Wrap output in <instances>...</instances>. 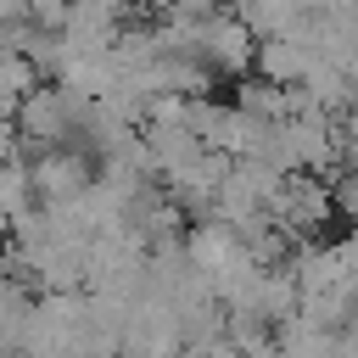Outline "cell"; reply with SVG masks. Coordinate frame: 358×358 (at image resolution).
Listing matches in <instances>:
<instances>
[{"instance_id":"6da1fadb","label":"cell","mask_w":358,"mask_h":358,"mask_svg":"<svg viewBox=\"0 0 358 358\" xmlns=\"http://www.w3.org/2000/svg\"><path fill=\"white\" fill-rule=\"evenodd\" d=\"M28 173H34V190L45 207H67L78 196H90V185L101 179V162L78 145H62V151H39L28 157Z\"/></svg>"},{"instance_id":"7a4b0ae2","label":"cell","mask_w":358,"mask_h":358,"mask_svg":"<svg viewBox=\"0 0 358 358\" xmlns=\"http://www.w3.org/2000/svg\"><path fill=\"white\" fill-rule=\"evenodd\" d=\"M39 207V190H34V173H28V157H11L6 168H0V213L17 224L22 213H34Z\"/></svg>"},{"instance_id":"3957f363","label":"cell","mask_w":358,"mask_h":358,"mask_svg":"<svg viewBox=\"0 0 358 358\" xmlns=\"http://www.w3.org/2000/svg\"><path fill=\"white\" fill-rule=\"evenodd\" d=\"M11 22H28V0H0V28Z\"/></svg>"},{"instance_id":"277c9868","label":"cell","mask_w":358,"mask_h":358,"mask_svg":"<svg viewBox=\"0 0 358 358\" xmlns=\"http://www.w3.org/2000/svg\"><path fill=\"white\" fill-rule=\"evenodd\" d=\"M11 157H22V151H17V129H11V123H0V168H6Z\"/></svg>"},{"instance_id":"5b68a950","label":"cell","mask_w":358,"mask_h":358,"mask_svg":"<svg viewBox=\"0 0 358 358\" xmlns=\"http://www.w3.org/2000/svg\"><path fill=\"white\" fill-rule=\"evenodd\" d=\"M0 246H11V218L0 213Z\"/></svg>"}]
</instances>
